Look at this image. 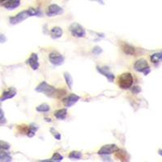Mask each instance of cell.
<instances>
[{
	"label": "cell",
	"instance_id": "1",
	"mask_svg": "<svg viewBox=\"0 0 162 162\" xmlns=\"http://www.w3.org/2000/svg\"><path fill=\"white\" fill-rule=\"evenodd\" d=\"M35 90L37 93H44L48 96H55L58 91L54 87H52L50 84H47L45 81H42L41 84H38L37 87L35 88Z\"/></svg>",
	"mask_w": 162,
	"mask_h": 162
},
{
	"label": "cell",
	"instance_id": "2",
	"mask_svg": "<svg viewBox=\"0 0 162 162\" xmlns=\"http://www.w3.org/2000/svg\"><path fill=\"white\" fill-rule=\"evenodd\" d=\"M133 76L131 73H123L118 77V85L122 89H129L133 84Z\"/></svg>",
	"mask_w": 162,
	"mask_h": 162
},
{
	"label": "cell",
	"instance_id": "3",
	"mask_svg": "<svg viewBox=\"0 0 162 162\" xmlns=\"http://www.w3.org/2000/svg\"><path fill=\"white\" fill-rule=\"evenodd\" d=\"M69 30L72 33V36H76V37H84L86 35L85 29L78 23H73L71 24Z\"/></svg>",
	"mask_w": 162,
	"mask_h": 162
},
{
	"label": "cell",
	"instance_id": "4",
	"mask_svg": "<svg viewBox=\"0 0 162 162\" xmlns=\"http://www.w3.org/2000/svg\"><path fill=\"white\" fill-rule=\"evenodd\" d=\"M29 16H31V15L30 14H29L28 10H26V11H24V12H21L16 15L13 16V17H11V18L9 19L10 24H12V25L18 24H20V23H21L22 21L25 20L27 18H28Z\"/></svg>",
	"mask_w": 162,
	"mask_h": 162
},
{
	"label": "cell",
	"instance_id": "5",
	"mask_svg": "<svg viewBox=\"0 0 162 162\" xmlns=\"http://www.w3.org/2000/svg\"><path fill=\"white\" fill-rule=\"evenodd\" d=\"M49 59L54 66H61L64 63V58L58 52H52L49 55Z\"/></svg>",
	"mask_w": 162,
	"mask_h": 162
},
{
	"label": "cell",
	"instance_id": "6",
	"mask_svg": "<svg viewBox=\"0 0 162 162\" xmlns=\"http://www.w3.org/2000/svg\"><path fill=\"white\" fill-rule=\"evenodd\" d=\"M118 147H117V145L115 144H107V145H105L98 151V154L99 155H110L112 153H116L118 151Z\"/></svg>",
	"mask_w": 162,
	"mask_h": 162
},
{
	"label": "cell",
	"instance_id": "7",
	"mask_svg": "<svg viewBox=\"0 0 162 162\" xmlns=\"http://www.w3.org/2000/svg\"><path fill=\"white\" fill-rule=\"evenodd\" d=\"M80 96H79L78 95L76 94H74V93H72L70 94L69 96H66L65 98L63 99V105H65L66 107H72V105H74L76 103L78 102V101H80Z\"/></svg>",
	"mask_w": 162,
	"mask_h": 162
},
{
	"label": "cell",
	"instance_id": "8",
	"mask_svg": "<svg viewBox=\"0 0 162 162\" xmlns=\"http://www.w3.org/2000/svg\"><path fill=\"white\" fill-rule=\"evenodd\" d=\"M63 12V10L62 7L58 6L56 4H52V5L49 7L48 9L46 11V15L50 16V17H52V16H54V15H61Z\"/></svg>",
	"mask_w": 162,
	"mask_h": 162
},
{
	"label": "cell",
	"instance_id": "9",
	"mask_svg": "<svg viewBox=\"0 0 162 162\" xmlns=\"http://www.w3.org/2000/svg\"><path fill=\"white\" fill-rule=\"evenodd\" d=\"M26 63L31 66V68L34 71L38 69L39 67V62H38V55L35 53H33L31 54L29 58L26 61Z\"/></svg>",
	"mask_w": 162,
	"mask_h": 162
},
{
	"label": "cell",
	"instance_id": "10",
	"mask_svg": "<svg viewBox=\"0 0 162 162\" xmlns=\"http://www.w3.org/2000/svg\"><path fill=\"white\" fill-rule=\"evenodd\" d=\"M148 67V64H147V60H145L144 58H141L139 60H137L134 64V68L136 72H143L147 69Z\"/></svg>",
	"mask_w": 162,
	"mask_h": 162
},
{
	"label": "cell",
	"instance_id": "11",
	"mask_svg": "<svg viewBox=\"0 0 162 162\" xmlns=\"http://www.w3.org/2000/svg\"><path fill=\"white\" fill-rule=\"evenodd\" d=\"M96 70L100 74H101V75H103L108 79V80L109 82H113L114 80V78H115L114 75L109 71L108 67H105H105H101V66H96Z\"/></svg>",
	"mask_w": 162,
	"mask_h": 162
},
{
	"label": "cell",
	"instance_id": "12",
	"mask_svg": "<svg viewBox=\"0 0 162 162\" xmlns=\"http://www.w3.org/2000/svg\"><path fill=\"white\" fill-rule=\"evenodd\" d=\"M16 93H17V91H16L15 88H10L7 90H5L3 93V95H2V97H1V101L3 102L7 99L13 98L16 95Z\"/></svg>",
	"mask_w": 162,
	"mask_h": 162
},
{
	"label": "cell",
	"instance_id": "13",
	"mask_svg": "<svg viewBox=\"0 0 162 162\" xmlns=\"http://www.w3.org/2000/svg\"><path fill=\"white\" fill-rule=\"evenodd\" d=\"M20 1L21 0H9L3 6L7 10H14L20 5Z\"/></svg>",
	"mask_w": 162,
	"mask_h": 162
},
{
	"label": "cell",
	"instance_id": "14",
	"mask_svg": "<svg viewBox=\"0 0 162 162\" xmlns=\"http://www.w3.org/2000/svg\"><path fill=\"white\" fill-rule=\"evenodd\" d=\"M50 36L53 39L60 38L63 36V29L59 27H54L50 30Z\"/></svg>",
	"mask_w": 162,
	"mask_h": 162
},
{
	"label": "cell",
	"instance_id": "15",
	"mask_svg": "<svg viewBox=\"0 0 162 162\" xmlns=\"http://www.w3.org/2000/svg\"><path fill=\"white\" fill-rule=\"evenodd\" d=\"M66 115H67L66 109H61L54 113V117L58 120H64L66 117Z\"/></svg>",
	"mask_w": 162,
	"mask_h": 162
},
{
	"label": "cell",
	"instance_id": "16",
	"mask_svg": "<svg viewBox=\"0 0 162 162\" xmlns=\"http://www.w3.org/2000/svg\"><path fill=\"white\" fill-rule=\"evenodd\" d=\"M122 48H123V52L125 53V54H128V55H133V54H135V48L131 46L129 44H126V43H124L123 45H122Z\"/></svg>",
	"mask_w": 162,
	"mask_h": 162
},
{
	"label": "cell",
	"instance_id": "17",
	"mask_svg": "<svg viewBox=\"0 0 162 162\" xmlns=\"http://www.w3.org/2000/svg\"><path fill=\"white\" fill-rule=\"evenodd\" d=\"M12 156L10 155L9 153L7 152H3V150L1 151L0 153V161L1 162H9L12 161Z\"/></svg>",
	"mask_w": 162,
	"mask_h": 162
},
{
	"label": "cell",
	"instance_id": "18",
	"mask_svg": "<svg viewBox=\"0 0 162 162\" xmlns=\"http://www.w3.org/2000/svg\"><path fill=\"white\" fill-rule=\"evenodd\" d=\"M150 59L152 61V63H157L159 62H162V52L160 53H155L151 55Z\"/></svg>",
	"mask_w": 162,
	"mask_h": 162
},
{
	"label": "cell",
	"instance_id": "19",
	"mask_svg": "<svg viewBox=\"0 0 162 162\" xmlns=\"http://www.w3.org/2000/svg\"><path fill=\"white\" fill-rule=\"evenodd\" d=\"M64 78L66 80V83L67 86L70 89H72V86H73V79H72V75L69 72H64Z\"/></svg>",
	"mask_w": 162,
	"mask_h": 162
},
{
	"label": "cell",
	"instance_id": "20",
	"mask_svg": "<svg viewBox=\"0 0 162 162\" xmlns=\"http://www.w3.org/2000/svg\"><path fill=\"white\" fill-rule=\"evenodd\" d=\"M50 107L47 104H42L36 108V111L40 112V113H47L50 111Z\"/></svg>",
	"mask_w": 162,
	"mask_h": 162
},
{
	"label": "cell",
	"instance_id": "21",
	"mask_svg": "<svg viewBox=\"0 0 162 162\" xmlns=\"http://www.w3.org/2000/svg\"><path fill=\"white\" fill-rule=\"evenodd\" d=\"M37 129H38L37 126H35L34 124H32V125L29 126V130L28 131L27 135L28 137L32 138V137H33V136L35 135V133H36V131H37Z\"/></svg>",
	"mask_w": 162,
	"mask_h": 162
},
{
	"label": "cell",
	"instance_id": "22",
	"mask_svg": "<svg viewBox=\"0 0 162 162\" xmlns=\"http://www.w3.org/2000/svg\"><path fill=\"white\" fill-rule=\"evenodd\" d=\"M28 10L31 16H42L43 15V13L40 10V8H36V9L35 8H29Z\"/></svg>",
	"mask_w": 162,
	"mask_h": 162
},
{
	"label": "cell",
	"instance_id": "23",
	"mask_svg": "<svg viewBox=\"0 0 162 162\" xmlns=\"http://www.w3.org/2000/svg\"><path fill=\"white\" fill-rule=\"evenodd\" d=\"M81 157H82V154L80 152L74 151L69 154V158L72 160H80L81 159Z\"/></svg>",
	"mask_w": 162,
	"mask_h": 162
},
{
	"label": "cell",
	"instance_id": "24",
	"mask_svg": "<svg viewBox=\"0 0 162 162\" xmlns=\"http://www.w3.org/2000/svg\"><path fill=\"white\" fill-rule=\"evenodd\" d=\"M63 160V156H61L59 153H55L53 155V156L51 157V159L50 160V161H61Z\"/></svg>",
	"mask_w": 162,
	"mask_h": 162
},
{
	"label": "cell",
	"instance_id": "25",
	"mask_svg": "<svg viewBox=\"0 0 162 162\" xmlns=\"http://www.w3.org/2000/svg\"><path fill=\"white\" fill-rule=\"evenodd\" d=\"M0 144H1V149H3V150H8L10 148V144L8 143H7V142H4L3 140H1L0 142Z\"/></svg>",
	"mask_w": 162,
	"mask_h": 162
},
{
	"label": "cell",
	"instance_id": "26",
	"mask_svg": "<svg viewBox=\"0 0 162 162\" xmlns=\"http://www.w3.org/2000/svg\"><path fill=\"white\" fill-rule=\"evenodd\" d=\"M0 123H1V125H3L7 123V120L5 117H4V113L3 111V109H0Z\"/></svg>",
	"mask_w": 162,
	"mask_h": 162
},
{
	"label": "cell",
	"instance_id": "27",
	"mask_svg": "<svg viewBox=\"0 0 162 162\" xmlns=\"http://www.w3.org/2000/svg\"><path fill=\"white\" fill-rule=\"evenodd\" d=\"M50 132L52 133V135L54 136V138L56 139H58V140H60L61 135L59 134V133H58V132L56 131H55L54 128H50Z\"/></svg>",
	"mask_w": 162,
	"mask_h": 162
},
{
	"label": "cell",
	"instance_id": "28",
	"mask_svg": "<svg viewBox=\"0 0 162 162\" xmlns=\"http://www.w3.org/2000/svg\"><path fill=\"white\" fill-rule=\"evenodd\" d=\"M117 154H119V155H120V156H118V155H116V157H117V158H119V160L126 159V153H125V152H123V151H122V150H119V149H118V151H117Z\"/></svg>",
	"mask_w": 162,
	"mask_h": 162
},
{
	"label": "cell",
	"instance_id": "29",
	"mask_svg": "<svg viewBox=\"0 0 162 162\" xmlns=\"http://www.w3.org/2000/svg\"><path fill=\"white\" fill-rule=\"evenodd\" d=\"M102 53V49L100 47V46H95L93 50V54H94L95 55H99L100 54Z\"/></svg>",
	"mask_w": 162,
	"mask_h": 162
},
{
	"label": "cell",
	"instance_id": "30",
	"mask_svg": "<svg viewBox=\"0 0 162 162\" xmlns=\"http://www.w3.org/2000/svg\"><path fill=\"white\" fill-rule=\"evenodd\" d=\"M131 92L134 94H138L141 92V88L140 87H139V86H134V87L131 88Z\"/></svg>",
	"mask_w": 162,
	"mask_h": 162
},
{
	"label": "cell",
	"instance_id": "31",
	"mask_svg": "<svg viewBox=\"0 0 162 162\" xmlns=\"http://www.w3.org/2000/svg\"><path fill=\"white\" fill-rule=\"evenodd\" d=\"M150 72H151V69H150V67H149V66H148V67H147V69L145 70V71H144V74L145 75H148V74H149V73H150Z\"/></svg>",
	"mask_w": 162,
	"mask_h": 162
},
{
	"label": "cell",
	"instance_id": "32",
	"mask_svg": "<svg viewBox=\"0 0 162 162\" xmlns=\"http://www.w3.org/2000/svg\"><path fill=\"white\" fill-rule=\"evenodd\" d=\"M7 39L5 38V36L3 35V34H1V43H4V42H6Z\"/></svg>",
	"mask_w": 162,
	"mask_h": 162
},
{
	"label": "cell",
	"instance_id": "33",
	"mask_svg": "<svg viewBox=\"0 0 162 162\" xmlns=\"http://www.w3.org/2000/svg\"><path fill=\"white\" fill-rule=\"evenodd\" d=\"M7 1H9V0H1V3H2V5H3L4 3H6Z\"/></svg>",
	"mask_w": 162,
	"mask_h": 162
},
{
	"label": "cell",
	"instance_id": "34",
	"mask_svg": "<svg viewBox=\"0 0 162 162\" xmlns=\"http://www.w3.org/2000/svg\"><path fill=\"white\" fill-rule=\"evenodd\" d=\"M158 153H159V155H161V156H162V150L161 149H160V150L158 151Z\"/></svg>",
	"mask_w": 162,
	"mask_h": 162
},
{
	"label": "cell",
	"instance_id": "35",
	"mask_svg": "<svg viewBox=\"0 0 162 162\" xmlns=\"http://www.w3.org/2000/svg\"><path fill=\"white\" fill-rule=\"evenodd\" d=\"M45 120H46V121H47V122H50H50H51V119H50V118H49V119H48V118H45Z\"/></svg>",
	"mask_w": 162,
	"mask_h": 162
}]
</instances>
